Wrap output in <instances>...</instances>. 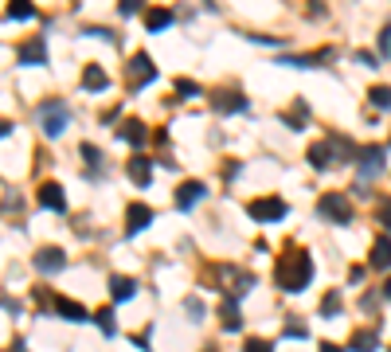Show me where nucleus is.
Here are the masks:
<instances>
[{"mask_svg": "<svg viewBox=\"0 0 391 352\" xmlns=\"http://www.w3.org/2000/svg\"><path fill=\"white\" fill-rule=\"evenodd\" d=\"M36 16V4H28V0H12L8 4V20H32Z\"/></svg>", "mask_w": 391, "mask_h": 352, "instance_id": "obj_24", "label": "nucleus"}, {"mask_svg": "<svg viewBox=\"0 0 391 352\" xmlns=\"http://www.w3.org/2000/svg\"><path fill=\"white\" fill-rule=\"evenodd\" d=\"M67 122H71L67 102H43V106H39V125H43L47 137H59L63 130H67Z\"/></svg>", "mask_w": 391, "mask_h": 352, "instance_id": "obj_3", "label": "nucleus"}, {"mask_svg": "<svg viewBox=\"0 0 391 352\" xmlns=\"http://www.w3.org/2000/svg\"><path fill=\"white\" fill-rule=\"evenodd\" d=\"M383 223H388V227H391V200H388V204H383Z\"/></svg>", "mask_w": 391, "mask_h": 352, "instance_id": "obj_37", "label": "nucleus"}, {"mask_svg": "<svg viewBox=\"0 0 391 352\" xmlns=\"http://www.w3.org/2000/svg\"><path fill=\"white\" fill-rule=\"evenodd\" d=\"M321 313H325V317L341 313V293H337V290H329L325 298H321Z\"/></svg>", "mask_w": 391, "mask_h": 352, "instance_id": "obj_28", "label": "nucleus"}, {"mask_svg": "<svg viewBox=\"0 0 391 352\" xmlns=\"http://www.w3.org/2000/svg\"><path fill=\"white\" fill-rule=\"evenodd\" d=\"M306 157H309V165H313V169H329V165H337V153H332L329 137H325V141H313Z\"/></svg>", "mask_w": 391, "mask_h": 352, "instance_id": "obj_13", "label": "nucleus"}, {"mask_svg": "<svg viewBox=\"0 0 391 352\" xmlns=\"http://www.w3.org/2000/svg\"><path fill=\"white\" fill-rule=\"evenodd\" d=\"M317 211L329 219V223H352V204H348L344 192H325L317 200Z\"/></svg>", "mask_w": 391, "mask_h": 352, "instance_id": "obj_2", "label": "nucleus"}, {"mask_svg": "<svg viewBox=\"0 0 391 352\" xmlns=\"http://www.w3.org/2000/svg\"><path fill=\"white\" fill-rule=\"evenodd\" d=\"M149 223H153V207L149 204H129V223H125V231L137 235V231H145Z\"/></svg>", "mask_w": 391, "mask_h": 352, "instance_id": "obj_15", "label": "nucleus"}, {"mask_svg": "<svg viewBox=\"0 0 391 352\" xmlns=\"http://www.w3.org/2000/svg\"><path fill=\"white\" fill-rule=\"evenodd\" d=\"M274 282H278L286 293H302L309 282H313V258H309L306 251L290 247V251L278 258V267H274Z\"/></svg>", "mask_w": 391, "mask_h": 352, "instance_id": "obj_1", "label": "nucleus"}, {"mask_svg": "<svg viewBox=\"0 0 391 352\" xmlns=\"http://www.w3.org/2000/svg\"><path fill=\"white\" fill-rule=\"evenodd\" d=\"M220 317H223V329H227V333L243 329V313H239V302H235V298H227V302H223Z\"/></svg>", "mask_w": 391, "mask_h": 352, "instance_id": "obj_20", "label": "nucleus"}, {"mask_svg": "<svg viewBox=\"0 0 391 352\" xmlns=\"http://www.w3.org/2000/svg\"><path fill=\"white\" fill-rule=\"evenodd\" d=\"M129 180H134V184H141V188H145V184L153 180V161H149V157H141V153H137V157L129 161Z\"/></svg>", "mask_w": 391, "mask_h": 352, "instance_id": "obj_16", "label": "nucleus"}, {"mask_svg": "<svg viewBox=\"0 0 391 352\" xmlns=\"http://www.w3.org/2000/svg\"><path fill=\"white\" fill-rule=\"evenodd\" d=\"M67 267V255H63L59 247H43L36 255V270L39 274H59V270Z\"/></svg>", "mask_w": 391, "mask_h": 352, "instance_id": "obj_8", "label": "nucleus"}, {"mask_svg": "<svg viewBox=\"0 0 391 352\" xmlns=\"http://www.w3.org/2000/svg\"><path fill=\"white\" fill-rule=\"evenodd\" d=\"M16 59L24 63V67H43V63H47V39H43V36H32L28 43H20Z\"/></svg>", "mask_w": 391, "mask_h": 352, "instance_id": "obj_6", "label": "nucleus"}, {"mask_svg": "<svg viewBox=\"0 0 391 352\" xmlns=\"http://www.w3.org/2000/svg\"><path fill=\"white\" fill-rule=\"evenodd\" d=\"M356 63H364V67H376V55H368V51H356Z\"/></svg>", "mask_w": 391, "mask_h": 352, "instance_id": "obj_35", "label": "nucleus"}, {"mask_svg": "<svg viewBox=\"0 0 391 352\" xmlns=\"http://www.w3.org/2000/svg\"><path fill=\"white\" fill-rule=\"evenodd\" d=\"M204 352H220V349H204Z\"/></svg>", "mask_w": 391, "mask_h": 352, "instance_id": "obj_41", "label": "nucleus"}, {"mask_svg": "<svg viewBox=\"0 0 391 352\" xmlns=\"http://www.w3.org/2000/svg\"><path fill=\"white\" fill-rule=\"evenodd\" d=\"M356 165H360V180H372L383 172V149L379 145H364L356 149Z\"/></svg>", "mask_w": 391, "mask_h": 352, "instance_id": "obj_5", "label": "nucleus"}, {"mask_svg": "<svg viewBox=\"0 0 391 352\" xmlns=\"http://www.w3.org/2000/svg\"><path fill=\"white\" fill-rule=\"evenodd\" d=\"M376 270H388L391 267V239L388 235H379L376 243H372V258H368Z\"/></svg>", "mask_w": 391, "mask_h": 352, "instance_id": "obj_17", "label": "nucleus"}, {"mask_svg": "<svg viewBox=\"0 0 391 352\" xmlns=\"http://www.w3.org/2000/svg\"><path fill=\"white\" fill-rule=\"evenodd\" d=\"M379 51H383V55H391V28L379 36Z\"/></svg>", "mask_w": 391, "mask_h": 352, "instance_id": "obj_34", "label": "nucleus"}, {"mask_svg": "<svg viewBox=\"0 0 391 352\" xmlns=\"http://www.w3.org/2000/svg\"><path fill=\"white\" fill-rule=\"evenodd\" d=\"M137 8H141V4H137V0H122V16H134Z\"/></svg>", "mask_w": 391, "mask_h": 352, "instance_id": "obj_36", "label": "nucleus"}, {"mask_svg": "<svg viewBox=\"0 0 391 352\" xmlns=\"http://www.w3.org/2000/svg\"><path fill=\"white\" fill-rule=\"evenodd\" d=\"M172 24V8H149L145 12V28L149 32H160V28Z\"/></svg>", "mask_w": 391, "mask_h": 352, "instance_id": "obj_23", "label": "nucleus"}, {"mask_svg": "<svg viewBox=\"0 0 391 352\" xmlns=\"http://www.w3.org/2000/svg\"><path fill=\"white\" fill-rule=\"evenodd\" d=\"M51 309H55L63 321H90V313L83 309V302H71V298H51Z\"/></svg>", "mask_w": 391, "mask_h": 352, "instance_id": "obj_12", "label": "nucleus"}, {"mask_svg": "<svg viewBox=\"0 0 391 352\" xmlns=\"http://www.w3.org/2000/svg\"><path fill=\"white\" fill-rule=\"evenodd\" d=\"M145 137H149L145 122H125L122 125V141H129V145H145Z\"/></svg>", "mask_w": 391, "mask_h": 352, "instance_id": "obj_22", "label": "nucleus"}, {"mask_svg": "<svg viewBox=\"0 0 391 352\" xmlns=\"http://www.w3.org/2000/svg\"><path fill=\"white\" fill-rule=\"evenodd\" d=\"M110 293L118 298V302H129V298L137 293V282L125 278V274H114V278H110Z\"/></svg>", "mask_w": 391, "mask_h": 352, "instance_id": "obj_21", "label": "nucleus"}, {"mask_svg": "<svg viewBox=\"0 0 391 352\" xmlns=\"http://www.w3.org/2000/svg\"><path fill=\"white\" fill-rule=\"evenodd\" d=\"M337 51L332 48H317V51H306V55H293V59H278V67H317V63H329Z\"/></svg>", "mask_w": 391, "mask_h": 352, "instance_id": "obj_11", "label": "nucleus"}, {"mask_svg": "<svg viewBox=\"0 0 391 352\" xmlns=\"http://www.w3.org/2000/svg\"><path fill=\"white\" fill-rule=\"evenodd\" d=\"M157 79V67H153V59H149L145 51H137L134 59H129V86H145Z\"/></svg>", "mask_w": 391, "mask_h": 352, "instance_id": "obj_7", "label": "nucleus"}, {"mask_svg": "<svg viewBox=\"0 0 391 352\" xmlns=\"http://www.w3.org/2000/svg\"><path fill=\"white\" fill-rule=\"evenodd\" d=\"M383 298H388V302H391V278L383 282Z\"/></svg>", "mask_w": 391, "mask_h": 352, "instance_id": "obj_40", "label": "nucleus"}, {"mask_svg": "<svg viewBox=\"0 0 391 352\" xmlns=\"http://www.w3.org/2000/svg\"><path fill=\"white\" fill-rule=\"evenodd\" d=\"M246 352H274L270 340H246Z\"/></svg>", "mask_w": 391, "mask_h": 352, "instance_id": "obj_32", "label": "nucleus"}, {"mask_svg": "<svg viewBox=\"0 0 391 352\" xmlns=\"http://www.w3.org/2000/svg\"><path fill=\"white\" fill-rule=\"evenodd\" d=\"M286 337H306V325H302V321H290V325H286Z\"/></svg>", "mask_w": 391, "mask_h": 352, "instance_id": "obj_33", "label": "nucleus"}, {"mask_svg": "<svg viewBox=\"0 0 391 352\" xmlns=\"http://www.w3.org/2000/svg\"><path fill=\"white\" fill-rule=\"evenodd\" d=\"M184 309L192 313V321H204V302H200V298H188V302H184Z\"/></svg>", "mask_w": 391, "mask_h": 352, "instance_id": "obj_31", "label": "nucleus"}, {"mask_svg": "<svg viewBox=\"0 0 391 352\" xmlns=\"http://www.w3.org/2000/svg\"><path fill=\"white\" fill-rule=\"evenodd\" d=\"M321 352H341V349H337V344H329V340H325V344H321Z\"/></svg>", "mask_w": 391, "mask_h": 352, "instance_id": "obj_39", "label": "nucleus"}, {"mask_svg": "<svg viewBox=\"0 0 391 352\" xmlns=\"http://www.w3.org/2000/svg\"><path fill=\"white\" fill-rule=\"evenodd\" d=\"M83 157H86V165H90V172L102 169V153H98L94 145H83Z\"/></svg>", "mask_w": 391, "mask_h": 352, "instance_id": "obj_30", "label": "nucleus"}, {"mask_svg": "<svg viewBox=\"0 0 391 352\" xmlns=\"http://www.w3.org/2000/svg\"><path fill=\"white\" fill-rule=\"evenodd\" d=\"M246 211H251V219H258V223H278V219H286V200H278V196H262V200H251L246 204Z\"/></svg>", "mask_w": 391, "mask_h": 352, "instance_id": "obj_4", "label": "nucleus"}, {"mask_svg": "<svg viewBox=\"0 0 391 352\" xmlns=\"http://www.w3.org/2000/svg\"><path fill=\"white\" fill-rule=\"evenodd\" d=\"M379 349V333L376 329H356L352 333V352H376Z\"/></svg>", "mask_w": 391, "mask_h": 352, "instance_id": "obj_18", "label": "nucleus"}, {"mask_svg": "<svg viewBox=\"0 0 391 352\" xmlns=\"http://www.w3.org/2000/svg\"><path fill=\"white\" fill-rule=\"evenodd\" d=\"M110 86V79H106V71L98 67V63H90L83 71V90H106Z\"/></svg>", "mask_w": 391, "mask_h": 352, "instance_id": "obj_19", "label": "nucleus"}, {"mask_svg": "<svg viewBox=\"0 0 391 352\" xmlns=\"http://www.w3.org/2000/svg\"><path fill=\"white\" fill-rule=\"evenodd\" d=\"M39 204L47 211H67V196H63L59 184H39Z\"/></svg>", "mask_w": 391, "mask_h": 352, "instance_id": "obj_14", "label": "nucleus"}, {"mask_svg": "<svg viewBox=\"0 0 391 352\" xmlns=\"http://www.w3.org/2000/svg\"><path fill=\"white\" fill-rule=\"evenodd\" d=\"M8 130H12V125H8L4 118H0V137H8Z\"/></svg>", "mask_w": 391, "mask_h": 352, "instance_id": "obj_38", "label": "nucleus"}, {"mask_svg": "<svg viewBox=\"0 0 391 352\" xmlns=\"http://www.w3.org/2000/svg\"><path fill=\"white\" fill-rule=\"evenodd\" d=\"M211 110H220V114H239V110H246V98L239 94V90H215V94H211Z\"/></svg>", "mask_w": 391, "mask_h": 352, "instance_id": "obj_9", "label": "nucleus"}, {"mask_svg": "<svg viewBox=\"0 0 391 352\" xmlns=\"http://www.w3.org/2000/svg\"><path fill=\"white\" fill-rule=\"evenodd\" d=\"M204 192H208V188H204V184H200V180H184L180 188H176V207H180V211H188V207H196V204H200V200H204Z\"/></svg>", "mask_w": 391, "mask_h": 352, "instance_id": "obj_10", "label": "nucleus"}, {"mask_svg": "<svg viewBox=\"0 0 391 352\" xmlns=\"http://www.w3.org/2000/svg\"><path fill=\"white\" fill-rule=\"evenodd\" d=\"M306 118H309V106H306V102H297L293 110H286V114H282V122H286V125H302Z\"/></svg>", "mask_w": 391, "mask_h": 352, "instance_id": "obj_27", "label": "nucleus"}, {"mask_svg": "<svg viewBox=\"0 0 391 352\" xmlns=\"http://www.w3.org/2000/svg\"><path fill=\"white\" fill-rule=\"evenodd\" d=\"M368 98H372V106L376 110H391V86H372Z\"/></svg>", "mask_w": 391, "mask_h": 352, "instance_id": "obj_25", "label": "nucleus"}, {"mask_svg": "<svg viewBox=\"0 0 391 352\" xmlns=\"http://www.w3.org/2000/svg\"><path fill=\"white\" fill-rule=\"evenodd\" d=\"M94 321H98V329H102L106 337H114V333H118V325H114V309H110V305H106V309H98Z\"/></svg>", "mask_w": 391, "mask_h": 352, "instance_id": "obj_26", "label": "nucleus"}, {"mask_svg": "<svg viewBox=\"0 0 391 352\" xmlns=\"http://www.w3.org/2000/svg\"><path fill=\"white\" fill-rule=\"evenodd\" d=\"M172 86H176V94H184V98H196V94H200V86H196L192 79H176Z\"/></svg>", "mask_w": 391, "mask_h": 352, "instance_id": "obj_29", "label": "nucleus"}]
</instances>
